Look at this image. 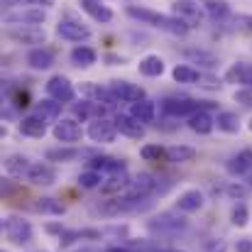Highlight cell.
<instances>
[{"instance_id":"45","label":"cell","mask_w":252,"mask_h":252,"mask_svg":"<svg viewBox=\"0 0 252 252\" xmlns=\"http://www.w3.org/2000/svg\"><path fill=\"white\" fill-rule=\"evenodd\" d=\"M250 186H252V176H250Z\"/></svg>"},{"instance_id":"9","label":"cell","mask_w":252,"mask_h":252,"mask_svg":"<svg viewBox=\"0 0 252 252\" xmlns=\"http://www.w3.org/2000/svg\"><path fill=\"white\" fill-rule=\"evenodd\" d=\"M57 34L62 39H66V42H86V39H91V30L86 25H81V22H76V20H59Z\"/></svg>"},{"instance_id":"42","label":"cell","mask_w":252,"mask_h":252,"mask_svg":"<svg viewBox=\"0 0 252 252\" xmlns=\"http://www.w3.org/2000/svg\"><path fill=\"white\" fill-rule=\"evenodd\" d=\"M105 252H130L127 248H110V250H105Z\"/></svg>"},{"instance_id":"32","label":"cell","mask_w":252,"mask_h":252,"mask_svg":"<svg viewBox=\"0 0 252 252\" xmlns=\"http://www.w3.org/2000/svg\"><path fill=\"white\" fill-rule=\"evenodd\" d=\"M216 125H218V130H223L228 135H235L240 130V118L235 113H230V110H223V113L216 115Z\"/></svg>"},{"instance_id":"7","label":"cell","mask_w":252,"mask_h":252,"mask_svg":"<svg viewBox=\"0 0 252 252\" xmlns=\"http://www.w3.org/2000/svg\"><path fill=\"white\" fill-rule=\"evenodd\" d=\"M171 12H174V17L184 20L191 30H193V27H201V22H203V10H201L198 2H193V0H176V2L171 5Z\"/></svg>"},{"instance_id":"40","label":"cell","mask_w":252,"mask_h":252,"mask_svg":"<svg viewBox=\"0 0 252 252\" xmlns=\"http://www.w3.org/2000/svg\"><path fill=\"white\" fill-rule=\"evenodd\" d=\"M235 100L250 108L252 105V88H240V91H235Z\"/></svg>"},{"instance_id":"39","label":"cell","mask_w":252,"mask_h":252,"mask_svg":"<svg viewBox=\"0 0 252 252\" xmlns=\"http://www.w3.org/2000/svg\"><path fill=\"white\" fill-rule=\"evenodd\" d=\"M201 88H208V91H216L218 86H220V81L216 79V76H211V74H201V79H198V84Z\"/></svg>"},{"instance_id":"20","label":"cell","mask_w":252,"mask_h":252,"mask_svg":"<svg viewBox=\"0 0 252 252\" xmlns=\"http://www.w3.org/2000/svg\"><path fill=\"white\" fill-rule=\"evenodd\" d=\"M30 159L27 157H22V155H10L7 159H5V174L7 176H12V179H27V174H30Z\"/></svg>"},{"instance_id":"5","label":"cell","mask_w":252,"mask_h":252,"mask_svg":"<svg viewBox=\"0 0 252 252\" xmlns=\"http://www.w3.org/2000/svg\"><path fill=\"white\" fill-rule=\"evenodd\" d=\"M162 110L167 113V115H174V118H191V115H196L198 110H203L201 108V100H193V98H176V95H169L162 100Z\"/></svg>"},{"instance_id":"37","label":"cell","mask_w":252,"mask_h":252,"mask_svg":"<svg viewBox=\"0 0 252 252\" xmlns=\"http://www.w3.org/2000/svg\"><path fill=\"white\" fill-rule=\"evenodd\" d=\"M37 110H39L42 115H47V118H59V113H62V103L54 100V98H47V100L39 103Z\"/></svg>"},{"instance_id":"17","label":"cell","mask_w":252,"mask_h":252,"mask_svg":"<svg viewBox=\"0 0 252 252\" xmlns=\"http://www.w3.org/2000/svg\"><path fill=\"white\" fill-rule=\"evenodd\" d=\"M7 37L20 44H42L44 42V32L39 27H12V30H7Z\"/></svg>"},{"instance_id":"28","label":"cell","mask_w":252,"mask_h":252,"mask_svg":"<svg viewBox=\"0 0 252 252\" xmlns=\"http://www.w3.org/2000/svg\"><path fill=\"white\" fill-rule=\"evenodd\" d=\"M193 157H196L193 147H186V145L167 147V162H171V164H186V162H193Z\"/></svg>"},{"instance_id":"30","label":"cell","mask_w":252,"mask_h":252,"mask_svg":"<svg viewBox=\"0 0 252 252\" xmlns=\"http://www.w3.org/2000/svg\"><path fill=\"white\" fill-rule=\"evenodd\" d=\"M184 57L191 64H201V66H208V69H213L218 64V57L211 54V52H203V49H184Z\"/></svg>"},{"instance_id":"34","label":"cell","mask_w":252,"mask_h":252,"mask_svg":"<svg viewBox=\"0 0 252 252\" xmlns=\"http://www.w3.org/2000/svg\"><path fill=\"white\" fill-rule=\"evenodd\" d=\"M100 184H103V174H100V171L88 169V171H84V174L79 176V186H81V189H95V186H100Z\"/></svg>"},{"instance_id":"29","label":"cell","mask_w":252,"mask_h":252,"mask_svg":"<svg viewBox=\"0 0 252 252\" xmlns=\"http://www.w3.org/2000/svg\"><path fill=\"white\" fill-rule=\"evenodd\" d=\"M95 59H98V54H95V49H91V47H76L74 52H71V62H74V66H79V69H88V66H93L95 64Z\"/></svg>"},{"instance_id":"3","label":"cell","mask_w":252,"mask_h":252,"mask_svg":"<svg viewBox=\"0 0 252 252\" xmlns=\"http://www.w3.org/2000/svg\"><path fill=\"white\" fill-rule=\"evenodd\" d=\"M186 225H189V223H186V218H184V216H179V213H174V211L159 213V216H155V218L147 223V228H150V233H152V235H174V233L184 230Z\"/></svg>"},{"instance_id":"10","label":"cell","mask_w":252,"mask_h":252,"mask_svg":"<svg viewBox=\"0 0 252 252\" xmlns=\"http://www.w3.org/2000/svg\"><path fill=\"white\" fill-rule=\"evenodd\" d=\"M108 88L113 91V95H115L120 103H140V100H145V91L137 84H130V81H110Z\"/></svg>"},{"instance_id":"16","label":"cell","mask_w":252,"mask_h":252,"mask_svg":"<svg viewBox=\"0 0 252 252\" xmlns=\"http://www.w3.org/2000/svg\"><path fill=\"white\" fill-rule=\"evenodd\" d=\"M225 169L230 176H245L248 171H252V150H243V152L233 155L225 162Z\"/></svg>"},{"instance_id":"8","label":"cell","mask_w":252,"mask_h":252,"mask_svg":"<svg viewBox=\"0 0 252 252\" xmlns=\"http://www.w3.org/2000/svg\"><path fill=\"white\" fill-rule=\"evenodd\" d=\"M47 93H49V98H54V100H59V103H71V100L76 98L74 84H71L66 76H62V74H57V76H52V79L47 81Z\"/></svg>"},{"instance_id":"27","label":"cell","mask_w":252,"mask_h":252,"mask_svg":"<svg viewBox=\"0 0 252 252\" xmlns=\"http://www.w3.org/2000/svg\"><path fill=\"white\" fill-rule=\"evenodd\" d=\"M155 113H157V108H155V103L147 100V98L130 105V115H132L135 120H140L142 125H145V123H152V120H155Z\"/></svg>"},{"instance_id":"12","label":"cell","mask_w":252,"mask_h":252,"mask_svg":"<svg viewBox=\"0 0 252 252\" xmlns=\"http://www.w3.org/2000/svg\"><path fill=\"white\" fill-rule=\"evenodd\" d=\"M47 115H42L39 110L37 113H30L27 118H22L20 123V132L27 135V137H44L47 135Z\"/></svg>"},{"instance_id":"35","label":"cell","mask_w":252,"mask_h":252,"mask_svg":"<svg viewBox=\"0 0 252 252\" xmlns=\"http://www.w3.org/2000/svg\"><path fill=\"white\" fill-rule=\"evenodd\" d=\"M140 157H142L145 162H159L162 157H167V150H162L159 145H145V147L140 150Z\"/></svg>"},{"instance_id":"43","label":"cell","mask_w":252,"mask_h":252,"mask_svg":"<svg viewBox=\"0 0 252 252\" xmlns=\"http://www.w3.org/2000/svg\"><path fill=\"white\" fill-rule=\"evenodd\" d=\"M248 127H250V132H252V118H250V123H248Z\"/></svg>"},{"instance_id":"36","label":"cell","mask_w":252,"mask_h":252,"mask_svg":"<svg viewBox=\"0 0 252 252\" xmlns=\"http://www.w3.org/2000/svg\"><path fill=\"white\" fill-rule=\"evenodd\" d=\"M248 218H250V213H248V206H245V203H238V206L233 208V213H230V223H233L235 228H245V225H248Z\"/></svg>"},{"instance_id":"44","label":"cell","mask_w":252,"mask_h":252,"mask_svg":"<svg viewBox=\"0 0 252 252\" xmlns=\"http://www.w3.org/2000/svg\"><path fill=\"white\" fill-rule=\"evenodd\" d=\"M164 252H181V250H164Z\"/></svg>"},{"instance_id":"2","label":"cell","mask_w":252,"mask_h":252,"mask_svg":"<svg viewBox=\"0 0 252 252\" xmlns=\"http://www.w3.org/2000/svg\"><path fill=\"white\" fill-rule=\"evenodd\" d=\"M44 20H47V12L34 5L5 12V25H10V27H39Z\"/></svg>"},{"instance_id":"22","label":"cell","mask_w":252,"mask_h":252,"mask_svg":"<svg viewBox=\"0 0 252 252\" xmlns=\"http://www.w3.org/2000/svg\"><path fill=\"white\" fill-rule=\"evenodd\" d=\"M137 69H140V74H142V76H147V79L162 76V74H164V59H162V57H157V54H147L145 59H140Z\"/></svg>"},{"instance_id":"26","label":"cell","mask_w":252,"mask_h":252,"mask_svg":"<svg viewBox=\"0 0 252 252\" xmlns=\"http://www.w3.org/2000/svg\"><path fill=\"white\" fill-rule=\"evenodd\" d=\"M47 162H74L79 157H86L84 150H76V147H54V150H47Z\"/></svg>"},{"instance_id":"23","label":"cell","mask_w":252,"mask_h":252,"mask_svg":"<svg viewBox=\"0 0 252 252\" xmlns=\"http://www.w3.org/2000/svg\"><path fill=\"white\" fill-rule=\"evenodd\" d=\"M203 10H206V15L213 20V22H225V20H230V5L225 2V0H203Z\"/></svg>"},{"instance_id":"15","label":"cell","mask_w":252,"mask_h":252,"mask_svg":"<svg viewBox=\"0 0 252 252\" xmlns=\"http://www.w3.org/2000/svg\"><path fill=\"white\" fill-rule=\"evenodd\" d=\"M228 84H240L245 86V88H252V64L248 62H238V64H233L228 71H225V76H223Z\"/></svg>"},{"instance_id":"33","label":"cell","mask_w":252,"mask_h":252,"mask_svg":"<svg viewBox=\"0 0 252 252\" xmlns=\"http://www.w3.org/2000/svg\"><path fill=\"white\" fill-rule=\"evenodd\" d=\"M34 211H39V213H52V216H62L66 208H64V203H59L57 198H39V203H34Z\"/></svg>"},{"instance_id":"4","label":"cell","mask_w":252,"mask_h":252,"mask_svg":"<svg viewBox=\"0 0 252 252\" xmlns=\"http://www.w3.org/2000/svg\"><path fill=\"white\" fill-rule=\"evenodd\" d=\"M2 230H5V238H7L12 245H27V243L32 240V225H30V220H25V218H17V216L5 218Z\"/></svg>"},{"instance_id":"13","label":"cell","mask_w":252,"mask_h":252,"mask_svg":"<svg viewBox=\"0 0 252 252\" xmlns=\"http://www.w3.org/2000/svg\"><path fill=\"white\" fill-rule=\"evenodd\" d=\"M115 120V127H118V132L120 135H125V137H130V140H140V137H145V125L140 123V120H135L132 115H115L113 118Z\"/></svg>"},{"instance_id":"14","label":"cell","mask_w":252,"mask_h":252,"mask_svg":"<svg viewBox=\"0 0 252 252\" xmlns=\"http://www.w3.org/2000/svg\"><path fill=\"white\" fill-rule=\"evenodd\" d=\"M27 181L32 186H52L57 181V169L52 167V164H44V162L32 164L30 174H27Z\"/></svg>"},{"instance_id":"21","label":"cell","mask_w":252,"mask_h":252,"mask_svg":"<svg viewBox=\"0 0 252 252\" xmlns=\"http://www.w3.org/2000/svg\"><path fill=\"white\" fill-rule=\"evenodd\" d=\"M27 64H30V69H34V71H47V69L54 64V54H52L49 49L37 47V49H32V52L27 54Z\"/></svg>"},{"instance_id":"11","label":"cell","mask_w":252,"mask_h":252,"mask_svg":"<svg viewBox=\"0 0 252 252\" xmlns=\"http://www.w3.org/2000/svg\"><path fill=\"white\" fill-rule=\"evenodd\" d=\"M52 132H54V137H57L59 142H66V145L81 140V125H79L74 118H59Z\"/></svg>"},{"instance_id":"41","label":"cell","mask_w":252,"mask_h":252,"mask_svg":"<svg viewBox=\"0 0 252 252\" xmlns=\"http://www.w3.org/2000/svg\"><path fill=\"white\" fill-rule=\"evenodd\" d=\"M235 250H238V252H252V240H250V238L238 240V243H235Z\"/></svg>"},{"instance_id":"24","label":"cell","mask_w":252,"mask_h":252,"mask_svg":"<svg viewBox=\"0 0 252 252\" xmlns=\"http://www.w3.org/2000/svg\"><path fill=\"white\" fill-rule=\"evenodd\" d=\"M81 10L86 15H91L95 22H110L113 20V12L108 5H103L100 0H81Z\"/></svg>"},{"instance_id":"31","label":"cell","mask_w":252,"mask_h":252,"mask_svg":"<svg viewBox=\"0 0 252 252\" xmlns=\"http://www.w3.org/2000/svg\"><path fill=\"white\" fill-rule=\"evenodd\" d=\"M171 76H174V81H176V84H198L201 71H198V69H193V66H189V64H179V66H174Z\"/></svg>"},{"instance_id":"19","label":"cell","mask_w":252,"mask_h":252,"mask_svg":"<svg viewBox=\"0 0 252 252\" xmlns=\"http://www.w3.org/2000/svg\"><path fill=\"white\" fill-rule=\"evenodd\" d=\"M189 127H191L196 135H211L213 127H216V118H213L208 110H198L196 115L189 118Z\"/></svg>"},{"instance_id":"25","label":"cell","mask_w":252,"mask_h":252,"mask_svg":"<svg viewBox=\"0 0 252 252\" xmlns=\"http://www.w3.org/2000/svg\"><path fill=\"white\" fill-rule=\"evenodd\" d=\"M127 186H130V176H127L125 171H118V174H110V176L100 184V191H103V193H115V191H118V196H120Z\"/></svg>"},{"instance_id":"1","label":"cell","mask_w":252,"mask_h":252,"mask_svg":"<svg viewBox=\"0 0 252 252\" xmlns=\"http://www.w3.org/2000/svg\"><path fill=\"white\" fill-rule=\"evenodd\" d=\"M127 15L142 25H150V27H157L162 32H169V34H176V37H184L189 34V25L174 15H162L157 10H150V7H142V5H127Z\"/></svg>"},{"instance_id":"38","label":"cell","mask_w":252,"mask_h":252,"mask_svg":"<svg viewBox=\"0 0 252 252\" xmlns=\"http://www.w3.org/2000/svg\"><path fill=\"white\" fill-rule=\"evenodd\" d=\"M230 22H233V30H238V32H250L252 34V15H235Z\"/></svg>"},{"instance_id":"18","label":"cell","mask_w":252,"mask_h":252,"mask_svg":"<svg viewBox=\"0 0 252 252\" xmlns=\"http://www.w3.org/2000/svg\"><path fill=\"white\" fill-rule=\"evenodd\" d=\"M201 208H203V193L198 189H189L176 198V211L181 213H196Z\"/></svg>"},{"instance_id":"6","label":"cell","mask_w":252,"mask_h":252,"mask_svg":"<svg viewBox=\"0 0 252 252\" xmlns=\"http://www.w3.org/2000/svg\"><path fill=\"white\" fill-rule=\"evenodd\" d=\"M86 132H88L91 142H98V145H110L118 137L115 120H108V118H93Z\"/></svg>"}]
</instances>
